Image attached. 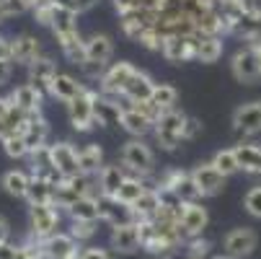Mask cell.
I'll return each mask as SVG.
<instances>
[{
	"mask_svg": "<svg viewBox=\"0 0 261 259\" xmlns=\"http://www.w3.org/2000/svg\"><path fill=\"white\" fill-rule=\"evenodd\" d=\"M124 171L129 176H155V153L150 151V145H147L142 137H132L122 145V156H119Z\"/></svg>",
	"mask_w": 261,
	"mask_h": 259,
	"instance_id": "obj_1",
	"label": "cell"
},
{
	"mask_svg": "<svg viewBox=\"0 0 261 259\" xmlns=\"http://www.w3.org/2000/svg\"><path fill=\"white\" fill-rule=\"evenodd\" d=\"M184 125H186V114L178 112V109H171V112H163L153 127V137L161 145V151L173 153L178 151V145L186 143L184 140Z\"/></svg>",
	"mask_w": 261,
	"mask_h": 259,
	"instance_id": "obj_2",
	"label": "cell"
},
{
	"mask_svg": "<svg viewBox=\"0 0 261 259\" xmlns=\"http://www.w3.org/2000/svg\"><path fill=\"white\" fill-rule=\"evenodd\" d=\"M96 93L93 88H86L78 99H72L67 104V120L72 125L75 132H91L96 127V114H93V101H96Z\"/></svg>",
	"mask_w": 261,
	"mask_h": 259,
	"instance_id": "obj_3",
	"label": "cell"
},
{
	"mask_svg": "<svg viewBox=\"0 0 261 259\" xmlns=\"http://www.w3.org/2000/svg\"><path fill=\"white\" fill-rule=\"evenodd\" d=\"M158 23V11H150V8H142V6H135L124 13H119V26H122V34L127 39L137 42L142 39V34Z\"/></svg>",
	"mask_w": 261,
	"mask_h": 259,
	"instance_id": "obj_4",
	"label": "cell"
},
{
	"mask_svg": "<svg viewBox=\"0 0 261 259\" xmlns=\"http://www.w3.org/2000/svg\"><path fill=\"white\" fill-rule=\"evenodd\" d=\"M135 70H137V67H132L129 62H111V65L106 67V73L101 76V81H98L101 93H103V96L122 99V96L127 93V86H129V81H132V76H135Z\"/></svg>",
	"mask_w": 261,
	"mask_h": 259,
	"instance_id": "obj_5",
	"label": "cell"
},
{
	"mask_svg": "<svg viewBox=\"0 0 261 259\" xmlns=\"http://www.w3.org/2000/svg\"><path fill=\"white\" fill-rule=\"evenodd\" d=\"M29 228L36 239H49L60 228V210L57 205H29Z\"/></svg>",
	"mask_w": 261,
	"mask_h": 259,
	"instance_id": "obj_6",
	"label": "cell"
},
{
	"mask_svg": "<svg viewBox=\"0 0 261 259\" xmlns=\"http://www.w3.org/2000/svg\"><path fill=\"white\" fill-rule=\"evenodd\" d=\"M192 179H194V184H197V190H199L202 197H217L222 190H225V181H228V176L222 174L212 161L197 163L192 169Z\"/></svg>",
	"mask_w": 261,
	"mask_h": 259,
	"instance_id": "obj_7",
	"label": "cell"
},
{
	"mask_svg": "<svg viewBox=\"0 0 261 259\" xmlns=\"http://www.w3.org/2000/svg\"><path fill=\"white\" fill-rule=\"evenodd\" d=\"M230 73H233V78L238 81V83H256V81H261V62H258V57H256V52L246 44V47H241L236 55H233V60H230Z\"/></svg>",
	"mask_w": 261,
	"mask_h": 259,
	"instance_id": "obj_8",
	"label": "cell"
},
{
	"mask_svg": "<svg viewBox=\"0 0 261 259\" xmlns=\"http://www.w3.org/2000/svg\"><path fill=\"white\" fill-rule=\"evenodd\" d=\"M230 122H233V130L241 132L243 137L258 135L261 132V99L248 101V104H241L236 112H233Z\"/></svg>",
	"mask_w": 261,
	"mask_h": 259,
	"instance_id": "obj_9",
	"label": "cell"
},
{
	"mask_svg": "<svg viewBox=\"0 0 261 259\" xmlns=\"http://www.w3.org/2000/svg\"><path fill=\"white\" fill-rule=\"evenodd\" d=\"M207 223H210V215H207V207H204L199 200H197V202H186V205H184L178 226H181V233H184V239H186V241L202 236V231L207 228Z\"/></svg>",
	"mask_w": 261,
	"mask_h": 259,
	"instance_id": "obj_10",
	"label": "cell"
},
{
	"mask_svg": "<svg viewBox=\"0 0 261 259\" xmlns=\"http://www.w3.org/2000/svg\"><path fill=\"white\" fill-rule=\"evenodd\" d=\"M52 158H55V166H57V171H60L62 179H70V176L83 174L78 148L72 145V143H67V140L52 143Z\"/></svg>",
	"mask_w": 261,
	"mask_h": 259,
	"instance_id": "obj_11",
	"label": "cell"
},
{
	"mask_svg": "<svg viewBox=\"0 0 261 259\" xmlns=\"http://www.w3.org/2000/svg\"><path fill=\"white\" fill-rule=\"evenodd\" d=\"M93 114H96V125H98V127H122V114H124L122 99L96 93Z\"/></svg>",
	"mask_w": 261,
	"mask_h": 259,
	"instance_id": "obj_12",
	"label": "cell"
},
{
	"mask_svg": "<svg viewBox=\"0 0 261 259\" xmlns=\"http://www.w3.org/2000/svg\"><path fill=\"white\" fill-rule=\"evenodd\" d=\"M256 244H258V236H256L251 228H246V226L228 231V236L222 239V249H225V254L233 256V259L251 256L253 249H256Z\"/></svg>",
	"mask_w": 261,
	"mask_h": 259,
	"instance_id": "obj_13",
	"label": "cell"
},
{
	"mask_svg": "<svg viewBox=\"0 0 261 259\" xmlns=\"http://www.w3.org/2000/svg\"><path fill=\"white\" fill-rule=\"evenodd\" d=\"M111 249H114L117 254H135L137 249H142L137 220H129V223H119V226H111Z\"/></svg>",
	"mask_w": 261,
	"mask_h": 259,
	"instance_id": "obj_14",
	"label": "cell"
},
{
	"mask_svg": "<svg viewBox=\"0 0 261 259\" xmlns=\"http://www.w3.org/2000/svg\"><path fill=\"white\" fill-rule=\"evenodd\" d=\"M44 244V251H47V259H78L81 256V241L72 236V233H52L49 239L42 241Z\"/></svg>",
	"mask_w": 261,
	"mask_h": 259,
	"instance_id": "obj_15",
	"label": "cell"
},
{
	"mask_svg": "<svg viewBox=\"0 0 261 259\" xmlns=\"http://www.w3.org/2000/svg\"><path fill=\"white\" fill-rule=\"evenodd\" d=\"M122 106H124V114H122V130L124 132H129L132 137H145V135L153 132L155 122L147 117V114H142L140 109H135L124 96H122Z\"/></svg>",
	"mask_w": 261,
	"mask_h": 259,
	"instance_id": "obj_16",
	"label": "cell"
},
{
	"mask_svg": "<svg viewBox=\"0 0 261 259\" xmlns=\"http://www.w3.org/2000/svg\"><path fill=\"white\" fill-rule=\"evenodd\" d=\"M11 44H13V62L16 65L29 67L42 57V42L34 34H18L11 39Z\"/></svg>",
	"mask_w": 261,
	"mask_h": 259,
	"instance_id": "obj_17",
	"label": "cell"
},
{
	"mask_svg": "<svg viewBox=\"0 0 261 259\" xmlns=\"http://www.w3.org/2000/svg\"><path fill=\"white\" fill-rule=\"evenodd\" d=\"M197 36V34H194ZM194 36H166V44H163V57L171 65H181V62H189L194 60Z\"/></svg>",
	"mask_w": 261,
	"mask_h": 259,
	"instance_id": "obj_18",
	"label": "cell"
},
{
	"mask_svg": "<svg viewBox=\"0 0 261 259\" xmlns=\"http://www.w3.org/2000/svg\"><path fill=\"white\" fill-rule=\"evenodd\" d=\"M129 174L124 171V166L119 163H103L101 171L96 174V181H98V195H109V197H117L119 195V187L124 184Z\"/></svg>",
	"mask_w": 261,
	"mask_h": 259,
	"instance_id": "obj_19",
	"label": "cell"
},
{
	"mask_svg": "<svg viewBox=\"0 0 261 259\" xmlns=\"http://www.w3.org/2000/svg\"><path fill=\"white\" fill-rule=\"evenodd\" d=\"M98 207H101V220L111 226H119V223H129L135 220V213L129 205L119 202L117 197H109V195H98Z\"/></svg>",
	"mask_w": 261,
	"mask_h": 259,
	"instance_id": "obj_20",
	"label": "cell"
},
{
	"mask_svg": "<svg viewBox=\"0 0 261 259\" xmlns=\"http://www.w3.org/2000/svg\"><path fill=\"white\" fill-rule=\"evenodd\" d=\"M88 86H83L75 76H70V73H57L55 81H52V88H49V96L62 101V104H70L72 99H78Z\"/></svg>",
	"mask_w": 261,
	"mask_h": 259,
	"instance_id": "obj_21",
	"label": "cell"
},
{
	"mask_svg": "<svg viewBox=\"0 0 261 259\" xmlns=\"http://www.w3.org/2000/svg\"><path fill=\"white\" fill-rule=\"evenodd\" d=\"M230 34L238 36V39H243V42H248V44L256 42V39H261V13H256L251 8L241 11V16L233 21Z\"/></svg>",
	"mask_w": 261,
	"mask_h": 259,
	"instance_id": "obj_22",
	"label": "cell"
},
{
	"mask_svg": "<svg viewBox=\"0 0 261 259\" xmlns=\"http://www.w3.org/2000/svg\"><path fill=\"white\" fill-rule=\"evenodd\" d=\"M57 76V65L49 60V57H39L34 65H29V83L36 86L44 96H49V88H52V81Z\"/></svg>",
	"mask_w": 261,
	"mask_h": 259,
	"instance_id": "obj_23",
	"label": "cell"
},
{
	"mask_svg": "<svg viewBox=\"0 0 261 259\" xmlns=\"http://www.w3.org/2000/svg\"><path fill=\"white\" fill-rule=\"evenodd\" d=\"M29 156H31V176H44V179H52V181L62 179L57 166H55V158H52V145L36 148Z\"/></svg>",
	"mask_w": 261,
	"mask_h": 259,
	"instance_id": "obj_24",
	"label": "cell"
},
{
	"mask_svg": "<svg viewBox=\"0 0 261 259\" xmlns=\"http://www.w3.org/2000/svg\"><path fill=\"white\" fill-rule=\"evenodd\" d=\"M111 55H114V42H111L109 34H91L86 39V60L88 62H101L109 65Z\"/></svg>",
	"mask_w": 261,
	"mask_h": 259,
	"instance_id": "obj_25",
	"label": "cell"
},
{
	"mask_svg": "<svg viewBox=\"0 0 261 259\" xmlns=\"http://www.w3.org/2000/svg\"><path fill=\"white\" fill-rule=\"evenodd\" d=\"M8 99H11L18 109L29 112V114H39V112H42V104H44V93H42L39 88H36V86H31V83L18 86Z\"/></svg>",
	"mask_w": 261,
	"mask_h": 259,
	"instance_id": "obj_26",
	"label": "cell"
},
{
	"mask_svg": "<svg viewBox=\"0 0 261 259\" xmlns=\"http://www.w3.org/2000/svg\"><path fill=\"white\" fill-rule=\"evenodd\" d=\"M21 135H23V140L29 145V151H36V148H42V145H49L47 143L49 140V122L42 117V112L39 114H31V120L23 127Z\"/></svg>",
	"mask_w": 261,
	"mask_h": 259,
	"instance_id": "obj_27",
	"label": "cell"
},
{
	"mask_svg": "<svg viewBox=\"0 0 261 259\" xmlns=\"http://www.w3.org/2000/svg\"><path fill=\"white\" fill-rule=\"evenodd\" d=\"M222 57V36H194V60L212 65Z\"/></svg>",
	"mask_w": 261,
	"mask_h": 259,
	"instance_id": "obj_28",
	"label": "cell"
},
{
	"mask_svg": "<svg viewBox=\"0 0 261 259\" xmlns=\"http://www.w3.org/2000/svg\"><path fill=\"white\" fill-rule=\"evenodd\" d=\"M233 148H236L241 171L251 174V176H261V145L258 143H238Z\"/></svg>",
	"mask_w": 261,
	"mask_h": 259,
	"instance_id": "obj_29",
	"label": "cell"
},
{
	"mask_svg": "<svg viewBox=\"0 0 261 259\" xmlns=\"http://www.w3.org/2000/svg\"><path fill=\"white\" fill-rule=\"evenodd\" d=\"M55 184L52 179H44V176H31V184L26 190V202L29 205H52L55 202Z\"/></svg>",
	"mask_w": 261,
	"mask_h": 259,
	"instance_id": "obj_30",
	"label": "cell"
},
{
	"mask_svg": "<svg viewBox=\"0 0 261 259\" xmlns=\"http://www.w3.org/2000/svg\"><path fill=\"white\" fill-rule=\"evenodd\" d=\"M67 215L70 220H101V207H98V195H88V197H78L67 207Z\"/></svg>",
	"mask_w": 261,
	"mask_h": 259,
	"instance_id": "obj_31",
	"label": "cell"
},
{
	"mask_svg": "<svg viewBox=\"0 0 261 259\" xmlns=\"http://www.w3.org/2000/svg\"><path fill=\"white\" fill-rule=\"evenodd\" d=\"M153 91H155V81L147 76V73L135 70V76H132V81H129V86H127L124 99H129V101H150Z\"/></svg>",
	"mask_w": 261,
	"mask_h": 259,
	"instance_id": "obj_32",
	"label": "cell"
},
{
	"mask_svg": "<svg viewBox=\"0 0 261 259\" xmlns=\"http://www.w3.org/2000/svg\"><path fill=\"white\" fill-rule=\"evenodd\" d=\"M78 16L75 11H65V8H57L55 11V21H52V34H55V39H65V36L70 34H78Z\"/></svg>",
	"mask_w": 261,
	"mask_h": 259,
	"instance_id": "obj_33",
	"label": "cell"
},
{
	"mask_svg": "<svg viewBox=\"0 0 261 259\" xmlns=\"http://www.w3.org/2000/svg\"><path fill=\"white\" fill-rule=\"evenodd\" d=\"M135 220H153L161 213V195L158 190H145V195L132 205Z\"/></svg>",
	"mask_w": 261,
	"mask_h": 259,
	"instance_id": "obj_34",
	"label": "cell"
},
{
	"mask_svg": "<svg viewBox=\"0 0 261 259\" xmlns=\"http://www.w3.org/2000/svg\"><path fill=\"white\" fill-rule=\"evenodd\" d=\"M57 44H60L62 55H65L72 65H83V62H86V39L81 36V31L65 36V39H57Z\"/></svg>",
	"mask_w": 261,
	"mask_h": 259,
	"instance_id": "obj_35",
	"label": "cell"
},
{
	"mask_svg": "<svg viewBox=\"0 0 261 259\" xmlns=\"http://www.w3.org/2000/svg\"><path fill=\"white\" fill-rule=\"evenodd\" d=\"M78 156H81V169H83V174L96 176V174L101 171V166H103V151H101L98 143L83 145L81 151H78Z\"/></svg>",
	"mask_w": 261,
	"mask_h": 259,
	"instance_id": "obj_36",
	"label": "cell"
},
{
	"mask_svg": "<svg viewBox=\"0 0 261 259\" xmlns=\"http://www.w3.org/2000/svg\"><path fill=\"white\" fill-rule=\"evenodd\" d=\"M145 190H150L147 187V181L145 179H140V176H127L124 179V184L119 187V195H117V200L119 202H124V205H135L142 195H145Z\"/></svg>",
	"mask_w": 261,
	"mask_h": 259,
	"instance_id": "obj_37",
	"label": "cell"
},
{
	"mask_svg": "<svg viewBox=\"0 0 261 259\" xmlns=\"http://www.w3.org/2000/svg\"><path fill=\"white\" fill-rule=\"evenodd\" d=\"M31 184V176L13 169V171H6L3 174V190L11 195V197H26V190Z\"/></svg>",
	"mask_w": 261,
	"mask_h": 259,
	"instance_id": "obj_38",
	"label": "cell"
},
{
	"mask_svg": "<svg viewBox=\"0 0 261 259\" xmlns=\"http://www.w3.org/2000/svg\"><path fill=\"white\" fill-rule=\"evenodd\" d=\"M225 176H233L241 171V163H238V156H236V148H220V151H215V156L210 158Z\"/></svg>",
	"mask_w": 261,
	"mask_h": 259,
	"instance_id": "obj_39",
	"label": "cell"
},
{
	"mask_svg": "<svg viewBox=\"0 0 261 259\" xmlns=\"http://www.w3.org/2000/svg\"><path fill=\"white\" fill-rule=\"evenodd\" d=\"M150 101L161 109V112H171V109H176L178 91H176L171 83H155V91H153Z\"/></svg>",
	"mask_w": 261,
	"mask_h": 259,
	"instance_id": "obj_40",
	"label": "cell"
},
{
	"mask_svg": "<svg viewBox=\"0 0 261 259\" xmlns=\"http://www.w3.org/2000/svg\"><path fill=\"white\" fill-rule=\"evenodd\" d=\"M3 151H6V156H11V158H16V161H18V158H26V156L31 153L21 132H18V135H11L8 140H3Z\"/></svg>",
	"mask_w": 261,
	"mask_h": 259,
	"instance_id": "obj_41",
	"label": "cell"
},
{
	"mask_svg": "<svg viewBox=\"0 0 261 259\" xmlns=\"http://www.w3.org/2000/svg\"><path fill=\"white\" fill-rule=\"evenodd\" d=\"M140 44L145 50H150V52H163V44H166V34L158 29V26H150L145 34H142V39Z\"/></svg>",
	"mask_w": 261,
	"mask_h": 259,
	"instance_id": "obj_42",
	"label": "cell"
},
{
	"mask_svg": "<svg viewBox=\"0 0 261 259\" xmlns=\"http://www.w3.org/2000/svg\"><path fill=\"white\" fill-rule=\"evenodd\" d=\"M55 11H57V6L52 3V0H39L31 13H34V18H36V23H39V26H52Z\"/></svg>",
	"mask_w": 261,
	"mask_h": 259,
	"instance_id": "obj_43",
	"label": "cell"
},
{
	"mask_svg": "<svg viewBox=\"0 0 261 259\" xmlns=\"http://www.w3.org/2000/svg\"><path fill=\"white\" fill-rule=\"evenodd\" d=\"M243 207H246L248 215L261 218V184H258V187H251V190L246 192V197H243Z\"/></svg>",
	"mask_w": 261,
	"mask_h": 259,
	"instance_id": "obj_44",
	"label": "cell"
},
{
	"mask_svg": "<svg viewBox=\"0 0 261 259\" xmlns=\"http://www.w3.org/2000/svg\"><path fill=\"white\" fill-rule=\"evenodd\" d=\"M70 233L75 236L78 241H88V239L96 236V223H91V220H72Z\"/></svg>",
	"mask_w": 261,
	"mask_h": 259,
	"instance_id": "obj_45",
	"label": "cell"
},
{
	"mask_svg": "<svg viewBox=\"0 0 261 259\" xmlns=\"http://www.w3.org/2000/svg\"><path fill=\"white\" fill-rule=\"evenodd\" d=\"M186 246H189V256H186V259H204L207 251H210V241H204L202 236L189 239V241H186Z\"/></svg>",
	"mask_w": 261,
	"mask_h": 259,
	"instance_id": "obj_46",
	"label": "cell"
},
{
	"mask_svg": "<svg viewBox=\"0 0 261 259\" xmlns=\"http://www.w3.org/2000/svg\"><path fill=\"white\" fill-rule=\"evenodd\" d=\"M199 132H202V122H199L197 117H186V125H184V140H194Z\"/></svg>",
	"mask_w": 261,
	"mask_h": 259,
	"instance_id": "obj_47",
	"label": "cell"
},
{
	"mask_svg": "<svg viewBox=\"0 0 261 259\" xmlns=\"http://www.w3.org/2000/svg\"><path fill=\"white\" fill-rule=\"evenodd\" d=\"M78 259H111V254L106 249H101V246H88V249L81 251Z\"/></svg>",
	"mask_w": 261,
	"mask_h": 259,
	"instance_id": "obj_48",
	"label": "cell"
},
{
	"mask_svg": "<svg viewBox=\"0 0 261 259\" xmlns=\"http://www.w3.org/2000/svg\"><path fill=\"white\" fill-rule=\"evenodd\" d=\"M18 256H21V246H16L11 241L0 244V259H18Z\"/></svg>",
	"mask_w": 261,
	"mask_h": 259,
	"instance_id": "obj_49",
	"label": "cell"
},
{
	"mask_svg": "<svg viewBox=\"0 0 261 259\" xmlns=\"http://www.w3.org/2000/svg\"><path fill=\"white\" fill-rule=\"evenodd\" d=\"M0 62H13V44L8 36H0Z\"/></svg>",
	"mask_w": 261,
	"mask_h": 259,
	"instance_id": "obj_50",
	"label": "cell"
},
{
	"mask_svg": "<svg viewBox=\"0 0 261 259\" xmlns=\"http://www.w3.org/2000/svg\"><path fill=\"white\" fill-rule=\"evenodd\" d=\"M3 3H6L8 16H21V13H26V11H29V6L23 3V0H3Z\"/></svg>",
	"mask_w": 261,
	"mask_h": 259,
	"instance_id": "obj_51",
	"label": "cell"
},
{
	"mask_svg": "<svg viewBox=\"0 0 261 259\" xmlns=\"http://www.w3.org/2000/svg\"><path fill=\"white\" fill-rule=\"evenodd\" d=\"M11 135H18V132L11 127V122H8V120H6V114H3V117H0V143L8 140Z\"/></svg>",
	"mask_w": 261,
	"mask_h": 259,
	"instance_id": "obj_52",
	"label": "cell"
},
{
	"mask_svg": "<svg viewBox=\"0 0 261 259\" xmlns=\"http://www.w3.org/2000/svg\"><path fill=\"white\" fill-rule=\"evenodd\" d=\"M52 3H55L57 8H65V11H75V13H81V11H78V3H75V0H52Z\"/></svg>",
	"mask_w": 261,
	"mask_h": 259,
	"instance_id": "obj_53",
	"label": "cell"
},
{
	"mask_svg": "<svg viewBox=\"0 0 261 259\" xmlns=\"http://www.w3.org/2000/svg\"><path fill=\"white\" fill-rule=\"evenodd\" d=\"M8 236H11V226H8V220L0 215V244L8 241Z\"/></svg>",
	"mask_w": 261,
	"mask_h": 259,
	"instance_id": "obj_54",
	"label": "cell"
},
{
	"mask_svg": "<svg viewBox=\"0 0 261 259\" xmlns=\"http://www.w3.org/2000/svg\"><path fill=\"white\" fill-rule=\"evenodd\" d=\"M11 78V62H0V86Z\"/></svg>",
	"mask_w": 261,
	"mask_h": 259,
	"instance_id": "obj_55",
	"label": "cell"
},
{
	"mask_svg": "<svg viewBox=\"0 0 261 259\" xmlns=\"http://www.w3.org/2000/svg\"><path fill=\"white\" fill-rule=\"evenodd\" d=\"M75 3H78V11H81V13H86V11H91V8L98 3V0H75Z\"/></svg>",
	"mask_w": 261,
	"mask_h": 259,
	"instance_id": "obj_56",
	"label": "cell"
},
{
	"mask_svg": "<svg viewBox=\"0 0 261 259\" xmlns=\"http://www.w3.org/2000/svg\"><path fill=\"white\" fill-rule=\"evenodd\" d=\"M8 106H11V99L8 96H0V117L8 112Z\"/></svg>",
	"mask_w": 261,
	"mask_h": 259,
	"instance_id": "obj_57",
	"label": "cell"
},
{
	"mask_svg": "<svg viewBox=\"0 0 261 259\" xmlns=\"http://www.w3.org/2000/svg\"><path fill=\"white\" fill-rule=\"evenodd\" d=\"M248 47H251V50L256 52V57H258V62H261V39H256V42H251Z\"/></svg>",
	"mask_w": 261,
	"mask_h": 259,
	"instance_id": "obj_58",
	"label": "cell"
},
{
	"mask_svg": "<svg viewBox=\"0 0 261 259\" xmlns=\"http://www.w3.org/2000/svg\"><path fill=\"white\" fill-rule=\"evenodd\" d=\"M6 18H11V16H8V11H6V3L0 0V23H3Z\"/></svg>",
	"mask_w": 261,
	"mask_h": 259,
	"instance_id": "obj_59",
	"label": "cell"
},
{
	"mask_svg": "<svg viewBox=\"0 0 261 259\" xmlns=\"http://www.w3.org/2000/svg\"><path fill=\"white\" fill-rule=\"evenodd\" d=\"M248 8L256 11V13H261V0H248Z\"/></svg>",
	"mask_w": 261,
	"mask_h": 259,
	"instance_id": "obj_60",
	"label": "cell"
},
{
	"mask_svg": "<svg viewBox=\"0 0 261 259\" xmlns=\"http://www.w3.org/2000/svg\"><path fill=\"white\" fill-rule=\"evenodd\" d=\"M23 3L29 6V11H34V6H36V3H39V0H23Z\"/></svg>",
	"mask_w": 261,
	"mask_h": 259,
	"instance_id": "obj_61",
	"label": "cell"
},
{
	"mask_svg": "<svg viewBox=\"0 0 261 259\" xmlns=\"http://www.w3.org/2000/svg\"><path fill=\"white\" fill-rule=\"evenodd\" d=\"M215 259H233V256H228V254H225V256H215Z\"/></svg>",
	"mask_w": 261,
	"mask_h": 259,
	"instance_id": "obj_62",
	"label": "cell"
}]
</instances>
